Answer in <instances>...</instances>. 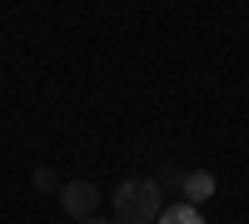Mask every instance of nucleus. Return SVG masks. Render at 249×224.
Returning a JSON list of instances; mask_svg holds the SVG:
<instances>
[{
  "label": "nucleus",
  "mask_w": 249,
  "mask_h": 224,
  "mask_svg": "<svg viewBox=\"0 0 249 224\" xmlns=\"http://www.w3.org/2000/svg\"><path fill=\"white\" fill-rule=\"evenodd\" d=\"M160 209H164L160 179H124L115 190V219L120 224H155Z\"/></svg>",
  "instance_id": "f257e3e1"
},
{
  "label": "nucleus",
  "mask_w": 249,
  "mask_h": 224,
  "mask_svg": "<svg viewBox=\"0 0 249 224\" xmlns=\"http://www.w3.org/2000/svg\"><path fill=\"white\" fill-rule=\"evenodd\" d=\"M60 209H65L70 224H90L100 209V190L90 179H70V185H60Z\"/></svg>",
  "instance_id": "f03ea898"
},
{
  "label": "nucleus",
  "mask_w": 249,
  "mask_h": 224,
  "mask_svg": "<svg viewBox=\"0 0 249 224\" xmlns=\"http://www.w3.org/2000/svg\"><path fill=\"white\" fill-rule=\"evenodd\" d=\"M179 194L190 199V205H204V199L214 194V174H210V170H190V174H184V190H179Z\"/></svg>",
  "instance_id": "7ed1b4c3"
},
{
  "label": "nucleus",
  "mask_w": 249,
  "mask_h": 224,
  "mask_svg": "<svg viewBox=\"0 0 249 224\" xmlns=\"http://www.w3.org/2000/svg\"><path fill=\"white\" fill-rule=\"evenodd\" d=\"M155 224H204V214H199V205H190V199H179V205L160 209V219H155Z\"/></svg>",
  "instance_id": "20e7f679"
},
{
  "label": "nucleus",
  "mask_w": 249,
  "mask_h": 224,
  "mask_svg": "<svg viewBox=\"0 0 249 224\" xmlns=\"http://www.w3.org/2000/svg\"><path fill=\"white\" fill-rule=\"evenodd\" d=\"M184 174H190V170H179V165H164V170H160V190H175V194H179V190H184Z\"/></svg>",
  "instance_id": "39448f33"
},
{
  "label": "nucleus",
  "mask_w": 249,
  "mask_h": 224,
  "mask_svg": "<svg viewBox=\"0 0 249 224\" xmlns=\"http://www.w3.org/2000/svg\"><path fill=\"white\" fill-rule=\"evenodd\" d=\"M30 185H35V190H45V194H60V179H55V170H35V174H30Z\"/></svg>",
  "instance_id": "423d86ee"
},
{
  "label": "nucleus",
  "mask_w": 249,
  "mask_h": 224,
  "mask_svg": "<svg viewBox=\"0 0 249 224\" xmlns=\"http://www.w3.org/2000/svg\"><path fill=\"white\" fill-rule=\"evenodd\" d=\"M90 224H120V219H115V214H110V219H100V214H95V219H90Z\"/></svg>",
  "instance_id": "0eeeda50"
}]
</instances>
